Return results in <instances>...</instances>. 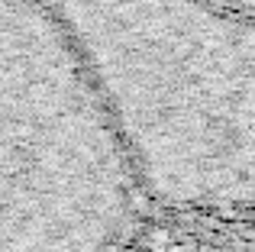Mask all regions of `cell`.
<instances>
[{
	"label": "cell",
	"mask_w": 255,
	"mask_h": 252,
	"mask_svg": "<svg viewBox=\"0 0 255 252\" xmlns=\"http://www.w3.org/2000/svg\"><path fill=\"white\" fill-rule=\"evenodd\" d=\"M213 3L230 6V10H239V13H249V16H255V0H213Z\"/></svg>",
	"instance_id": "1"
}]
</instances>
